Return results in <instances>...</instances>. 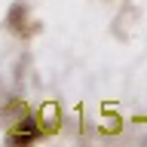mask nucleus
Wrapping results in <instances>:
<instances>
[{"instance_id":"f257e3e1","label":"nucleus","mask_w":147,"mask_h":147,"mask_svg":"<svg viewBox=\"0 0 147 147\" xmlns=\"http://www.w3.org/2000/svg\"><path fill=\"white\" fill-rule=\"evenodd\" d=\"M40 138V129H37V119L34 117H22L16 123V129L9 132V144H28V141H37Z\"/></svg>"}]
</instances>
